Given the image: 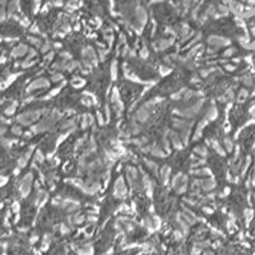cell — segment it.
I'll return each instance as SVG.
<instances>
[{
  "mask_svg": "<svg viewBox=\"0 0 255 255\" xmlns=\"http://www.w3.org/2000/svg\"><path fill=\"white\" fill-rule=\"evenodd\" d=\"M41 111H26L17 117V121L20 125H31L40 119Z\"/></svg>",
  "mask_w": 255,
  "mask_h": 255,
  "instance_id": "obj_1",
  "label": "cell"
},
{
  "mask_svg": "<svg viewBox=\"0 0 255 255\" xmlns=\"http://www.w3.org/2000/svg\"><path fill=\"white\" fill-rule=\"evenodd\" d=\"M32 181H33V175L32 172H28L23 176L22 181H20V186H19V190H20V194L23 196H27L30 194L31 191V186H32Z\"/></svg>",
  "mask_w": 255,
  "mask_h": 255,
  "instance_id": "obj_2",
  "label": "cell"
},
{
  "mask_svg": "<svg viewBox=\"0 0 255 255\" xmlns=\"http://www.w3.org/2000/svg\"><path fill=\"white\" fill-rule=\"evenodd\" d=\"M28 50H30V48H28L27 45L20 44V45H18V46H16L13 48L12 52H10V56L12 58H22V56L28 54Z\"/></svg>",
  "mask_w": 255,
  "mask_h": 255,
  "instance_id": "obj_3",
  "label": "cell"
},
{
  "mask_svg": "<svg viewBox=\"0 0 255 255\" xmlns=\"http://www.w3.org/2000/svg\"><path fill=\"white\" fill-rule=\"evenodd\" d=\"M48 87V81H46L45 78H37L36 81H33L30 86H28V91H36L41 88H47Z\"/></svg>",
  "mask_w": 255,
  "mask_h": 255,
  "instance_id": "obj_4",
  "label": "cell"
},
{
  "mask_svg": "<svg viewBox=\"0 0 255 255\" xmlns=\"http://www.w3.org/2000/svg\"><path fill=\"white\" fill-rule=\"evenodd\" d=\"M115 191L114 194L116 196H123L126 194V186H125V182L123 180V178H119L116 181H115Z\"/></svg>",
  "mask_w": 255,
  "mask_h": 255,
  "instance_id": "obj_5",
  "label": "cell"
},
{
  "mask_svg": "<svg viewBox=\"0 0 255 255\" xmlns=\"http://www.w3.org/2000/svg\"><path fill=\"white\" fill-rule=\"evenodd\" d=\"M208 44L212 45V46H217V47H219V46H223V45H226V44H228V41H224V40H222L221 37L217 38L216 36H212V37L208 38Z\"/></svg>",
  "mask_w": 255,
  "mask_h": 255,
  "instance_id": "obj_6",
  "label": "cell"
},
{
  "mask_svg": "<svg viewBox=\"0 0 255 255\" xmlns=\"http://www.w3.org/2000/svg\"><path fill=\"white\" fill-rule=\"evenodd\" d=\"M31 153H32V149H30V151H27L23 156H20V158L18 160V167H24L26 165H27V162H28V160H30V157H31Z\"/></svg>",
  "mask_w": 255,
  "mask_h": 255,
  "instance_id": "obj_7",
  "label": "cell"
},
{
  "mask_svg": "<svg viewBox=\"0 0 255 255\" xmlns=\"http://www.w3.org/2000/svg\"><path fill=\"white\" fill-rule=\"evenodd\" d=\"M82 54H83L84 58L88 59V60H95V59H96V52H95V50H93V48H92L91 46H87V47L83 50Z\"/></svg>",
  "mask_w": 255,
  "mask_h": 255,
  "instance_id": "obj_8",
  "label": "cell"
},
{
  "mask_svg": "<svg viewBox=\"0 0 255 255\" xmlns=\"http://www.w3.org/2000/svg\"><path fill=\"white\" fill-rule=\"evenodd\" d=\"M216 186V182L212 180V179H205V180H202V188L204 189V190H207V191H209V190H212Z\"/></svg>",
  "mask_w": 255,
  "mask_h": 255,
  "instance_id": "obj_9",
  "label": "cell"
},
{
  "mask_svg": "<svg viewBox=\"0 0 255 255\" xmlns=\"http://www.w3.org/2000/svg\"><path fill=\"white\" fill-rule=\"evenodd\" d=\"M151 153L154 156V157H165V152L161 149V148L158 147V145H153V147H151Z\"/></svg>",
  "mask_w": 255,
  "mask_h": 255,
  "instance_id": "obj_10",
  "label": "cell"
},
{
  "mask_svg": "<svg viewBox=\"0 0 255 255\" xmlns=\"http://www.w3.org/2000/svg\"><path fill=\"white\" fill-rule=\"evenodd\" d=\"M171 142H172L174 147H176V148H181L182 147V143H181L180 137L178 135V134H172V135H171Z\"/></svg>",
  "mask_w": 255,
  "mask_h": 255,
  "instance_id": "obj_11",
  "label": "cell"
},
{
  "mask_svg": "<svg viewBox=\"0 0 255 255\" xmlns=\"http://www.w3.org/2000/svg\"><path fill=\"white\" fill-rule=\"evenodd\" d=\"M194 152H195L196 154L202 156V157H205V156L208 154V151H207V148H205V147H202V145H199V147H195V148H194Z\"/></svg>",
  "mask_w": 255,
  "mask_h": 255,
  "instance_id": "obj_12",
  "label": "cell"
},
{
  "mask_svg": "<svg viewBox=\"0 0 255 255\" xmlns=\"http://www.w3.org/2000/svg\"><path fill=\"white\" fill-rule=\"evenodd\" d=\"M217 117V110L216 107H209L208 112H207V119L208 120H214Z\"/></svg>",
  "mask_w": 255,
  "mask_h": 255,
  "instance_id": "obj_13",
  "label": "cell"
},
{
  "mask_svg": "<svg viewBox=\"0 0 255 255\" xmlns=\"http://www.w3.org/2000/svg\"><path fill=\"white\" fill-rule=\"evenodd\" d=\"M16 109H17V103H12V105H9L8 107L5 109V111H4L5 115H8V116H9V115H13L14 112H16Z\"/></svg>",
  "mask_w": 255,
  "mask_h": 255,
  "instance_id": "obj_14",
  "label": "cell"
},
{
  "mask_svg": "<svg viewBox=\"0 0 255 255\" xmlns=\"http://www.w3.org/2000/svg\"><path fill=\"white\" fill-rule=\"evenodd\" d=\"M28 41H30L31 44H32L33 46H36V47H40V48H41V46H42L41 40H38V38H36V37H28Z\"/></svg>",
  "mask_w": 255,
  "mask_h": 255,
  "instance_id": "obj_15",
  "label": "cell"
},
{
  "mask_svg": "<svg viewBox=\"0 0 255 255\" xmlns=\"http://www.w3.org/2000/svg\"><path fill=\"white\" fill-rule=\"evenodd\" d=\"M12 133L14 135H20V134H22V128L19 125H14V126H12Z\"/></svg>",
  "mask_w": 255,
  "mask_h": 255,
  "instance_id": "obj_16",
  "label": "cell"
},
{
  "mask_svg": "<svg viewBox=\"0 0 255 255\" xmlns=\"http://www.w3.org/2000/svg\"><path fill=\"white\" fill-rule=\"evenodd\" d=\"M51 50V44H48V42H46V44H44L41 46V52L42 54H46L47 51H50Z\"/></svg>",
  "mask_w": 255,
  "mask_h": 255,
  "instance_id": "obj_17",
  "label": "cell"
},
{
  "mask_svg": "<svg viewBox=\"0 0 255 255\" xmlns=\"http://www.w3.org/2000/svg\"><path fill=\"white\" fill-rule=\"evenodd\" d=\"M145 163H147V166H148V168H149V170H152L153 172H157V165H156L154 162H152V161H145Z\"/></svg>",
  "mask_w": 255,
  "mask_h": 255,
  "instance_id": "obj_18",
  "label": "cell"
},
{
  "mask_svg": "<svg viewBox=\"0 0 255 255\" xmlns=\"http://www.w3.org/2000/svg\"><path fill=\"white\" fill-rule=\"evenodd\" d=\"M72 84H73L75 88H77V87H82L83 84H84V81H83V79H78V78H77V79H73V81H72Z\"/></svg>",
  "mask_w": 255,
  "mask_h": 255,
  "instance_id": "obj_19",
  "label": "cell"
},
{
  "mask_svg": "<svg viewBox=\"0 0 255 255\" xmlns=\"http://www.w3.org/2000/svg\"><path fill=\"white\" fill-rule=\"evenodd\" d=\"M51 81L52 82H60V81H63V74L61 73H55L51 77Z\"/></svg>",
  "mask_w": 255,
  "mask_h": 255,
  "instance_id": "obj_20",
  "label": "cell"
},
{
  "mask_svg": "<svg viewBox=\"0 0 255 255\" xmlns=\"http://www.w3.org/2000/svg\"><path fill=\"white\" fill-rule=\"evenodd\" d=\"M34 161H36V162H42V161H44V156H42L41 151L36 152V154H34Z\"/></svg>",
  "mask_w": 255,
  "mask_h": 255,
  "instance_id": "obj_21",
  "label": "cell"
},
{
  "mask_svg": "<svg viewBox=\"0 0 255 255\" xmlns=\"http://www.w3.org/2000/svg\"><path fill=\"white\" fill-rule=\"evenodd\" d=\"M116 61L112 63V66H111V75H112V79H116Z\"/></svg>",
  "mask_w": 255,
  "mask_h": 255,
  "instance_id": "obj_22",
  "label": "cell"
},
{
  "mask_svg": "<svg viewBox=\"0 0 255 255\" xmlns=\"http://www.w3.org/2000/svg\"><path fill=\"white\" fill-rule=\"evenodd\" d=\"M6 182H8V178L6 176H0V188L4 186Z\"/></svg>",
  "mask_w": 255,
  "mask_h": 255,
  "instance_id": "obj_23",
  "label": "cell"
},
{
  "mask_svg": "<svg viewBox=\"0 0 255 255\" xmlns=\"http://www.w3.org/2000/svg\"><path fill=\"white\" fill-rule=\"evenodd\" d=\"M224 145H226V148H227V151H231V148H232V143H231V140H230V139H224Z\"/></svg>",
  "mask_w": 255,
  "mask_h": 255,
  "instance_id": "obj_24",
  "label": "cell"
},
{
  "mask_svg": "<svg viewBox=\"0 0 255 255\" xmlns=\"http://www.w3.org/2000/svg\"><path fill=\"white\" fill-rule=\"evenodd\" d=\"M4 16H5V13L3 9H0V22H3L4 20Z\"/></svg>",
  "mask_w": 255,
  "mask_h": 255,
  "instance_id": "obj_25",
  "label": "cell"
},
{
  "mask_svg": "<svg viewBox=\"0 0 255 255\" xmlns=\"http://www.w3.org/2000/svg\"><path fill=\"white\" fill-rule=\"evenodd\" d=\"M5 131H6L5 128H0V139H2V135H4V134H5Z\"/></svg>",
  "mask_w": 255,
  "mask_h": 255,
  "instance_id": "obj_26",
  "label": "cell"
},
{
  "mask_svg": "<svg viewBox=\"0 0 255 255\" xmlns=\"http://www.w3.org/2000/svg\"><path fill=\"white\" fill-rule=\"evenodd\" d=\"M4 61H5V58H4V56H0V64L4 63Z\"/></svg>",
  "mask_w": 255,
  "mask_h": 255,
  "instance_id": "obj_27",
  "label": "cell"
}]
</instances>
